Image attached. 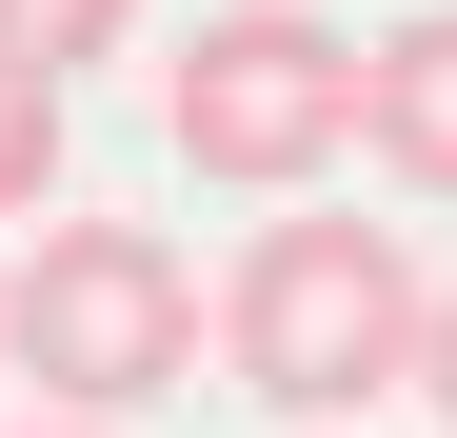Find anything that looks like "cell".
I'll use <instances>...</instances> for the list:
<instances>
[{"instance_id":"cell-5","label":"cell","mask_w":457,"mask_h":438,"mask_svg":"<svg viewBox=\"0 0 457 438\" xmlns=\"http://www.w3.org/2000/svg\"><path fill=\"white\" fill-rule=\"evenodd\" d=\"M120 40H139V0H0V60L60 80V100H80V60H120Z\"/></svg>"},{"instance_id":"cell-6","label":"cell","mask_w":457,"mask_h":438,"mask_svg":"<svg viewBox=\"0 0 457 438\" xmlns=\"http://www.w3.org/2000/svg\"><path fill=\"white\" fill-rule=\"evenodd\" d=\"M0 219H60V80L0 60Z\"/></svg>"},{"instance_id":"cell-4","label":"cell","mask_w":457,"mask_h":438,"mask_svg":"<svg viewBox=\"0 0 457 438\" xmlns=\"http://www.w3.org/2000/svg\"><path fill=\"white\" fill-rule=\"evenodd\" d=\"M358 160L457 199V0H398V21L358 40Z\"/></svg>"},{"instance_id":"cell-1","label":"cell","mask_w":457,"mask_h":438,"mask_svg":"<svg viewBox=\"0 0 457 438\" xmlns=\"http://www.w3.org/2000/svg\"><path fill=\"white\" fill-rule=\"evenodd\" d=\"M418 319H437V279L398 219H259V259L219 279V358H239V399L259 418H378V399H418Z\"/></svg>"},{"instance_id":"cell-7","label":"cell","mask_w":457,"mask_h":438,"mask_svg":"<svg viewBox=\"0 0 457 438\" xmlns=\"http://www.w3.org/2000/svg\"><path fill=\"white\" fill-rule=\"evenodd\" d=\"M418 399L457 418V279H437V319H418Z\"/></svg>"},{"instance_id":"cell-3","label":"cell","mask_w":457,"mask_h":438,"mask_svg":"<svg viewBox=\"0 0 457 438\" xmlns=\"http://www.w3.org/2000/svg\"><path fill=\"white\" fill-rule=\"evenodd\" d=\"M160 139H179L199 180H239V199L338 180V139H358V40H338V0H219V21H179Z\"/></svg>"},{"instance_id":"cell-2","label":"cell","mask_w":457,"mask_h":438,"mask_svg":"<svg viewBox=\"0 0 457 438\" xmlns=\"http://www.w3.org/2000/svg\"><path fill=\"white\" fill-rule=\"evenodd\" d=\"M199 339H219V299L179 279V240L160 219H40L21 259H0V358L60 399V418H160L179 379H199Z\"/></svg>"},{"instance_id":"cell-8","label":"cell","mask_w":457,"mask_h":438,"mask_svg":"<svg viewBox=\"0 0 457 438\" xmlns=\"http://www.w3.org/2000/svg\"><path fill=\"white\" fill-rule=\"evenodd\" d=\"M40 438H100V418H40Z\"/></svg>"}]
</instances>
